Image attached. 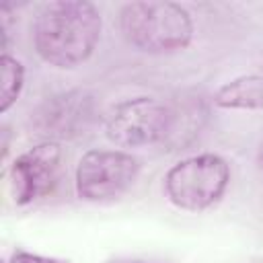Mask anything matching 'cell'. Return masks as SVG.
<instances>
[{"instance_id": "obj_1", "label": "cell", "mask_w": 263, "mask_h": 263, "mask_svg": "<svg viewBox=\"0 0 263 263\" xmlns=\"http://www.w3.org/2000/svg\"><path fill=\"white\" fill-rule=\"evenodd\" d=\"M101 12L92 2L55 0L45 4L33 25V43L43 62L74 68L86 62L101 39Z\"/></svg>"}, {"instance_id": "obj_2", "label": "cell", "mask_w": 263, "mask_h": 263, "mask_svg": "<svg viewBox=\"0 0 263 263\" xmlns=\"http://www.w3.org/2000/svg\"><path fill=\"white\" fill-rule=\"evenodd\" d=\"M119 29L146 53H175L193 39V18L177 2H129L119 12Z\"/></svg>"}, {"instance_id": "obj_3", "label": "cell", "mask_w": 263, "mask_h": 263, "mask_svg": "<svg viewBox=\"0 0 263 263\" xmlns=\"http://www.w3.org/2000/svg\"><path fill=\"white\" fill-rule=\"evenodd\" d=\"M230 183V166L218 154H197L177 162L164 175L168 201L187 212H201L220 201Z\"/></svg>"}, {"instance_id": "obj_4", "label": "cell", "mask_w": 263, "mask_h": 263, "mask_svg": "<svg viewBox=\"0 0 263 263\" xmlns=\"http://www.w3.org/2000/svg\"><path fill=\"white\" fill-rule=\"evenodd\" d=\"M173 105L154 97H136L119 103L107 117V138L121 148L166 144L173 129Z\"/></svg>"}, {"instance_id": "obj_5", "label": "cell", "mask_w": 263, "mask_h": 263, "mask_svg": "<svg viewBox=\"0 0 263 263\" xmlns=\"http://www.w3.org/2000/svg\"><path fill=\"white\" fill-rule=\"evenodd\" d=\"M140 173L136 156L123 150H88L76 166V193L84 201H105L125 193Z\"/></svg>"}, {"instance_id": "obj_6", "label": "cell", "mask_w": 263, "mask_h": 263, "mask_svg": "<svg viewBox=\"0 0 263 263\" xmlns=\"http://www.w3.org/2000/svg\"><path fill=\"white\" fill-rule=\"evenodd\" d=\"M99 115L97 99L88 90H66L45 99L35 113H31V123L37 134L55 140H70L82 136L92 127Z\"/></svg>"}, {"instance_id": "obj_7", "label": "cell", "mask_w": 263, "mask_h": 263, "mask_svg": "<svg viewBox=\"0 0 263 263\" xmlns=\"http://www.w3.org/2000/svg\"><path fill=\"white\" fill-rule=\"evenodd\" d=\"M62 164V146L58 142H41L10 164V191L18 205H29L49 195L58 183Z\"/></svg>"}, {"instance_id": "obj_8", "label": "cell", "mask_w": 263, "mask_h": 263, "mask_svg": "<svg viewBox=\"0 0 263 263\" xmlns=\"http://www.w3.org/2000/svg\"><path fill=\"white\" fill-rule=\"evenodd\" d=\"M214 105L220 109H263V78L249 74L222 84L214 95Z\"/></svg>"}, {"instance_id": "obj_9", "label": "cell", "mask_w": 263, "mask_h": 263, "mask_svg": "<svg viewBox=\"0 0 263 263\" xmlns=\"http://www.w3.org/2000/svg\"><path fill=\"white\" fill-rule=\"evenodd\" d=\"M2 97H0V111L6 113L18 99L21 95V88H23V80H25V70H23V64L4 53L2 55Z\"/></svg>"}, {"instance_id": "obj_10", "label": "cell", "mask_w": 263, "mask_h": 263, "mask_svg": "<svg viewBox=\"0 0 263 263\" xmlns=\"http://www.w3.org/2000/svg\"><path fill=\"white\" fill-rule=\"evenodd\" d=\"M10 263H70L66 259H58V257H45V255H37L25 249H14L10 255Z\"/></svg>"}, {"instance_id": "obj_11", "label": "cell", "mask_w": 263, "mask_h": 263, "mask_svg": "<svg viewBox=\"0 0 263 263\" xmlns=\"http://www.w3.org/2000/svg\"><path fill=\"white\" fill-rule=\"evenodd\" d=\"M107 263H160V261H144V259H111Z\"/></svg>"}, {"instance_id": "obj_12", "label": "cell", "mask_w": 263, "mask_h": 263, "mask_svg": "<svg viewBox=\"0 0 263 263\" xmlns=\"http://www.w3.org/2000/svg\"><path fill=\"white\" fill-rule=\"evenodd\" d=\"M257 160H259V166H261V171H263V140H261V144H259V152H257Z\"/></svg>"}]
</instances>
